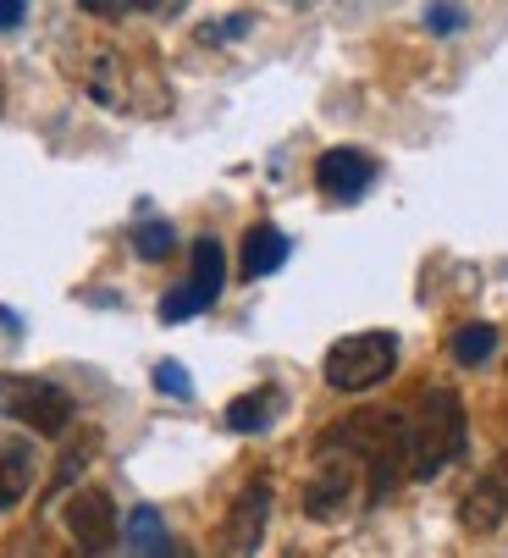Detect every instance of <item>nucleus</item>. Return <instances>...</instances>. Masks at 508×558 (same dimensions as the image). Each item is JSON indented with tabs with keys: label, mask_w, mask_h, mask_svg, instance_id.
Listing matches in <instances>:
<instances>
[{
	"label": "nucleus",
	"mask_w": 508,
	"mask_h": 558,
	"mask_svg": "<svg viewBox=\"0 0 508 558\" xmlns=\"http://www.w3.org/2000/svg\"><path fill=\"white\" fill-rule=\"evenodd\" d=\"M464 453V404L453 387H426L403 410V475L409 482H432Z\"/></svg>",
	"instance_id": "f257e3e1"
},
{
	"label": "nucleus",
	"mask_w": 508,
	"mask_h": 558,
	"mask_svg": "<svg viewBox=\"0 0 508 558\" xmlns=\"http://www.w3.org/2000/svg\"><path fill=\"white\" fill-rule=\"evenodd\" d=\"M0 415L39 432V437H61L77 415L72 392L45 381V376H0Z\"/></svg>",
	"instance_id": "f03ea898"
},
{
	"label": "nucleus",
	"mask_w": 508,
	"mask_h": 558,
	"mask_svg": "<svg viewBox=\"0 0 508 558\" xmlns=\"http://www.w3.org/2000/svg\"><path fill=\"white\" fill-rule=\"evenodd\" d=\"M398 371V338L392 332H354L343 343H331L326 354V387L337 392H365Z\"/></svg>",
	"instance_id": "7ed1b4c3"
},
{
	"label": "nucleus",
	"mask_w": 508,
	"mask_h": 558,
	"mask_svg": "<svg viewBox=\"0 0 508 558\" xmlns=\"http://www.w3.org/2000/svg\"><path fill=\"white\" fill-rule=\"evenodd\" d=\"M360 493H365L360 464L349 453H337V448H320V464H315L310 487H304V514L310 520H337Z\"/></svg>",
	"instance_id": "20e7f679"
},
{
	"label": "nucleus",
	"mask_w": 508,
	"mask_h": 558,
	"mask_svg": "<svg viewBox=\"0 0 508 558\" xmlns=\"http://www.w3.org/2000/svg\"><path fill=\"white\" fill-rule=\"evenodd\" d=\"M221 282H227L221 244H216V238H199V244H194V271H189V282H183V288L166 293V304H160V322H189V315L210 310V304L221 299Z\"/></svg>",
	"instance_id": "39448f33"
},
{
	"label": "nucleus",
	"mask_w": 508,
	"mask_h": 558,
	"mask_svg": "<svg viewBox=\"0 0 508 558\" xmlns=\"http://www.w3.org/2000/svg\"><path fill=\"white\" fill-rule=\"evenodd\" d=\"M266 520H271V482H249L227 520H221V553L227 558H254V547L266 542Z\"/></svg>",
	"instance_id": "423d86ee"
},
{
	"label": "nucleus",
	"mask_w": 508,
	"mask_h": 558,
	"mask_svg": "<svg viewBox=\"0 0 508 558\" xmlns=\"http://www.w3.org/2000/svg\"><path fill=\"white\" fill-rule=\"evenodd\" d=\"M66 531L77 542V553H106L117 542V504L100 487H83L66 498Z\"/></svg>",
	"instance_id": "0eeeda50"
},
{
	"label": "nucleus",
	"mask_w": 508,
	"mask_h": 558,
	"mask_svg": "<svg viewBox=\"0 0 508 558\" xmlns=\"http://www.w3.org/2000/svg\"><path fill=\"white\" fill-rule=\"evenodd\" d=\"M315 183H320V194L326 199H337V205H354L371 183H376V161L365 149H326L320 161H315Z\"/></svg>",
	"instance_id": "6e6552de"
},
{
	"label": "nucleus",
	"mask_w": 508,
	"mask_h": 558,
	"mask_svg": "<svg viewBox=\"0 0 508 558\" xmlns=\"http://www.w3.org/2000/svg\"><path fill=\"white\" fill-rule=\"evenodd\" d=\"M459 520H464V531H497V525L508 520V453L492 459V464L475 475V487H470L464 504H459Z\"/></svg>",
	"instance_id": "1a4fd4ad"
},
{
	"label": "nucleus",
	"mask_w": 508,
	"mask_h": 558,
	"mask_svg": "<svg viewBox=\"0 0 508 558\" xmlns=\"http://www.w3.org/2000/svg\"><path fill=\"white\" fill-rule=\"evenodd\" d=\"M277 410H282V392L277 387H254V392H243V398L227 404V432L254 437V432H266L277 421Z\"/></svg>",
	"instance_id": "9d476101"
},
{
	"label": "nucleus",
	"mask_w": 508,
	"mask_h": 558,
	"mask_svg": "<svg viewBox=\"0 0 508 558\" xmlns=\"http://www.w3.org/2000/svg\"><path fill=\"white\" fill-rule=\"evenodd\" d=\"M28 487H34V453L23 442H0V509L23 504Z\"/></svg>",
	"instance_id": "9b49d317"
},
{
	"label": "nucleus",
	"mask_w": 508,
	"mask_h": 558,
	"mask_svg": "<svg viewBox=\"0 0 508 558\" xmlns=\"http://www.w3.org/2000/svg\"><path fill=\"white\" fill-rule=\"evenodd\" d=\"M288 260V238L277 232V227H254L249 238H243V277H266V271H277Z\"/></svg>",
	"instance_id": "f8f14e48"
},
{
	"label": "nucleus",
	"mask_w": 508,
	"mask_h": 558,
	"mask_svg": "<svg viewBox=\"0 0 508 558\" xmlns=\"http://www.w3.org/2000/svg\"><path fill=\"white\" fill-rule=\"evenodd\" d=\"M128 542H133V553H138V558H160L166 547H172V542H166V525H160V514H155V509H138V514H133Z\"/></svg>",
	"instance_id": "ddd939ff"
},
{
	"label": "nucleus",
	"mask_w": 508,
	"mask_h": 558,
	"mask_svg": "<svg viewBox=\"0 0 508 558\" xmlns=\"http://www.w3.org/2000/svg\"><path fill=\"white\" fill-rule=\"evenodd\" d=\"M492 349H497V327H486V322L453 332V360H459V365H481Z\"/></svg>",
	"instance_id": "4468645a"
},
{
	"label": "nucleus",
	"mask_w": 508,
	"mask_h": 558,
	"mask_svg": "<svg viewBox=\"0 0 508 558\" xmlns=\"http://www.w3.org/2000/svg\"><path fill=\"white\" fill-rule=\"evenodd\" d=\"M133 250H138L144 260H166V255L178 250V232L166 227V221H138V227H133Z\"/></svg>",
	"instance_id": "2eb2a0df"
},
{
	"label": "nucleus",
	"mask_w": 508,
	"mask_h": 558,
	"mask_svg": "<svg viewBox=\"0 0 508 558\" xmlns=\"http://www.w3.org/2000/svg\"><path fill=\"white\" fill-rule=\"evenodd\" d=\"M155 381H160V392H172V398H189L194 387H189V371L183 365H172V360H166L160 371H155Z\"/></svg>",
	"instance_id": "dca6fc26"
},
{
	"label": "nucleus",
	"mask_w": 508,
	"mask_h": 558,
	"mask_svg": "<svg viewBox=\"0 0 508 558\" xmlns=\"http://www.w3.org/2000/svg\"><path fill=\"white\" fill-rule=\"evenodd\" d=\"M426 23H432L437 34H453V28L464 23V12H459V7H432V12H426Z\"/></svg>",
	"instance_id": "f3484780"
},
{
	"label": "nucleus",
	"mask_w": 508,
	"mask_h": 558,
	"mask_svg": "<svg viewBox=\"0 0 508 558\" xmlns=\"http://www.w3.org/2000/svg\"><path fill=\"white\" fill-rule=\"evenodd\" d=\"M28 17V7H17V0H0V28H17Z\"/></svg>",
	"instance_id": "a211bd4d"
},
{
	"label": "nucleus",
	"mask_w": 508,
	"mask_h": 558,
	"mask_svg": "<svg viewBox=\"0 0 508 558\" xmlns=\"http://www.w3.org/2000/svg\"><path fill=\"white\" fill-rule=\"evenodd\" d=\"M160 558H189V553H183V547H166V553H160Z\"/></svg>",
	"instance_id": "6ab92c4d"
}]
</instances>
